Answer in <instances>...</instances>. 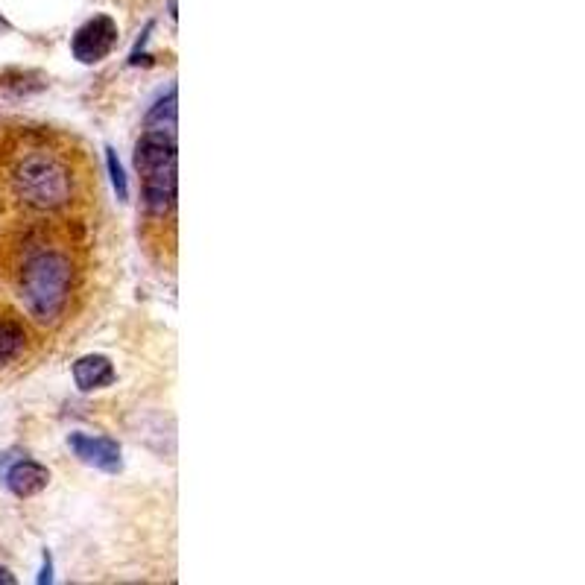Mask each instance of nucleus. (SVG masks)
Wrapping results in <instances>:
<instances>
[{
  "instance_id": "f257e3e1",
  "label": "nucleus",
  "mask_w": 585,
  "mask_h": 585,
  "mask_svg": "<svg viewBox=\"0 0 585 585\" xmlns=\"http://www.w3.org/2000/svg\"><path fill=\"white\" fill-rule=\"evenodd\" d=\"M74 284V264L59 249L33 252L18 275V296L33 319L53 325L68 305Z\"/></svg>"
},
{
  "instance_id": "f03ea898",
  "label": "nucleus",
  "mask_w": 585,
  "mask_h": 585,
  "mask_svg": "<svg viewBox=\"0 0 585 585\" xmlns=\"http://www.w3.org/2000/svg\"><path fill=\"white\" fill-rule=\"evenodd\" d=\"M135 167L141 173L147 211L156 217H164L176 205V191H179L176 132L144 129L141 141L135 144Z\"/></svg>"
},
{
  "instance_id": "1a4fd4ad",
  "label": "nucleus",
  "mask_w": 585,
  "mask_h": 585,
  "mask_svg": "<svg viewBox=\"0 0 585 585\" xmlns=\"http://www.w3.org/2000/svg\"><path fill=\"white\" fill-rule=\"evenodd\" d=\"M106 164H109V176H112V185H115V194L120 202L129 199V182H126V173H123V164L112 147H106Z\"/></svg>"
},
{
  "instance_id": "9d476101",
  "label": "nucleus",
  "mask_w": 585,
  "mask_h": 585,
  "mask_svg": "<svg viewBox=\"0 0 585 585\" xmlns=\"http://www.w3.org/2000/svg\"><path fill=\"white\" fill-rule=\"evenodd\" d=\"M53 577H50V556L44 553V571H41V577H39V583H50Z\"/></svg>"
},
{
  "instance_id": "7ed1b4c3",
  "label": "nucleus",
  "mask_w": 585,
  "mask_h": 585,
  "mask_svg": "<svg viewBox=\"0 0 585 585\" xmlns=\"http://www.w3.org/2000/svg\"><path fill=\"white\" fill-rule=\"evenodd\" d=\"M12 185L27 205L53 211L71 199V170L59 158L33 153L15 167Z\"/></svg>"
},
{
  "instance_id": "9b49d317",
  "label": "nucleus",
  "mask_w": 585,
  "mask_h": 585,
  "mask_svg": "<svg viewBox=\"0 0 585 585\" xmlns=\"http://www.w3.org/2000/svg\"><path fill=\"white\" fill-rule=\"evenodd\" d=\"M0 583H15V577H12V574H9V571H6V568H0Z\"/></svg>"
},
{
  "instance_id": "20e7f679",
  "label": "nucleus",
  "mask_w": 585,
  "mask_h": 585,
  "mask_svg": "<svg viewBox=\"0 0 585 585\" xmlns=\"http://www.w3.org/2000/svg\"><path fill=\"white\" fill-rule=\"evenodd\" d=\"M117 44V24L109 15H94L88 18L71 41V50L82 65H94L103 62Z\"/></svg>"
},
{
  "instance_id": "6e6552de",
  "label": "nucleus",
  "mask_w": 585,
  "mask_h": 585,
  "mask_svg": "<svg viewBox=\"0 0 585 585\" xmlns=\"http://www.w3.org/2000/svg\"><path fill=\"white\" fill-rule=\"evenodd\" d=\"M27 346V334L21 328V322H15L12 316H0V369L9 366Z\"/></svg>"
},
{
  "instance_id": "0eeeda50",
  "label": "nucleus",
  "mask_w": 585,
  "mask_h": 585,
  "mask_svg": "<svg viewBox=\"0 0 585 585\" xmlns=\"http://www.w3.org/2000/svg\"><path fill=\"white\" fill-rule=\"evenodd\" d=\"M74 381L82 392L112 387L115 384V366L106 354H85L74 363Z\"/></svg>"
},
{
  "instance_id": "39448f33",
  "label": "nucleus",
  "mask_w": 585,
  "mask_h": 585,
  "mask_svg": "<svg viewBox=\"0 0 585 585\" xmlns=\"http://www.w3.org/2000/svg\"><path fill=\"white\" fill-rule=\"evenodd\" d=\"M68 445L71 451L79 457V463L91 468H100V471H109L115 474L123 466V457H120V445L109 436H91V433H71L68 436Z\"/></svg>"
},
{
  "instance_id": "423d86ee",
  "label": "nucleus",
  "mask_w": 585,
  "mask_h": 585,
  "mask_svg": "<svg viewBox=\"0 0 585 585\" xmlns=\"http://www.w3.org/2000/svg\"><path fill=\"white\" fill-rule=\"evenodd\" d=\"M3 483L15 498H33V495H39L41 489H47L50 471L36 460H27V457L15 454L9 460V466L3 468Z\"/></svg>"
}]
</instances>
